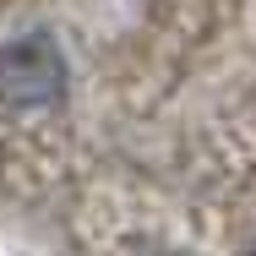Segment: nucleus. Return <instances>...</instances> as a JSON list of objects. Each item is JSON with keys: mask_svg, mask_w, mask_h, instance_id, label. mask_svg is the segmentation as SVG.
<instances>
[{"mask_svg": "<svg viewBox=\"0 0 256 256\" xmlns=\"http://www.w3.org/2000/svg\"><path fill=\"white\" fill-rule=\"evenodd\" d=\"M246 256H256V240H251V251H246Z\"/></svg>", "mask_w": 256, "mask_h": 256, "instance_id": "2", "label": "nucleus"}, {"mask_svg": "<svg viewBox=\"0 0 256 256\" xmlns=\"http://www.w3.org/2000/svg\"><path fill=\"white\" fill-rule=\"evenodd\" d=\"M71 66L54 33L33 28L0 44V114H44L66 98Z\"/></svg>", "mask_w": 256, "mask_h": 256, "instance_id": "1", "label": "nucleus"}]
</instances>
